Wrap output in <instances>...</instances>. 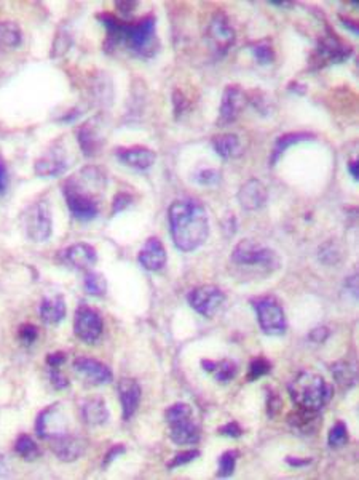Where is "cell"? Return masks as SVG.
<instances>
[{
  "mask_svg": "<svg viewBox=\"0 0 359 480\" xmlns=\"http://www.w3.org/2000/svg\"><path fill=\"white\" fill-rule=\"evenodd\" d=\"M117 157H119L122 164L136 168V170H147V168L152 167L156 160V155L152 149L141 146L119 149V151H117Z\"/></svg>",
  "mask_w": 359,
  "mask_h": 480,
  "instance_id": "d6986e66",
  "label": "cell"
},
{
  "mask_svg": "<svg viewBox=\"0 0 359 480\" xmlns=\"http://www.w3.org/2000/svg\"><path fill=\"white\" fill-rule=\"evenodd\" d=\"M77 140L78 145H80V149L87 157H95V155L100 154L104 145V138L101 135L100 127H97L96 119L85 122L83 125L78 128Z\"/></svg>",
  "mask_w": 359,
  "mask_h": 480,
  "instance_id": "e0dca14e",
  "label": "cell"
},
{
  "mask_svg": "<svg viewBox=\"0 0 359 480\" xmlns=\"http://www.w3.org/2000/svg\"><path fill=\"white\" fill-rule=\"evenodd\" d=\"M259 325L267 335H283L286 332V317L283 306L277 298L262 296L254 300Z\"/></svg>",
  "mask_w": 359,
  "mask_h": 480,
  "instance_id": "ba28073f",
  "label": "cell"
},
{
  "mask_svg": "<svg viewBox=\"0 0 359 480\" xmlns=\"http://www.w3.org/2000/svg\"><path fill=\"white\" fill-rule=\"evenodd\" d=\"M247 103L246 93L238 85H228L220 101V123H232L238 119Z\"/></svg>",
  "mask_w": 359,
  "mask_h": 480,
  "instance_id": "4fadbf2b",
  "label": "cell"
},
{
  "mask_svg": "<svg viewBox=\"0 0 359 480\" xmlns=\"http://www.w3.org/2000/svg\"><path fill=\"white\" fill-rule=\"evenodd\" d=\"M19 340H21L24 345H32L37 340L38 336V330L36 325H32V323H24V325L19 327V332H18Z\"/></svg>",
  "mask_w": 359,
  "mask_h": 480,
  "instance_id": "f35d334b",
  "label": "cell"
},
{
  "mask_svg": "<svg viewBox=\"0 0 359 480\" xmlns=\"http://www.w3.org/2000/svg\"><path fill=\"white\" fill-rule=\"evenodd\" d=\"M184 106H186V101H184V96H182L181 92H174V111L176 114H181L184 111Z\"/></svg>",
  "mask_w": 359,
  "mask_h": 480,
  "instance_id": "681fc988",
  "label": "cell"
},
{
  "mask_svg": "<svg viewBox=\"0 0 359 480\" xmlns=\"http://www.w3.org/2000/svg\"><path fill=\"white\" fill-rule=\"evenodd\" d=\"M198 183L205 184V186H214L220 181V173L218 170H213V168H208V170H203L198 173Z\"/></svg>",
  "mask_w": 359,
  "mask_h": 480,
  "instance_id": "ab89813d",
  "label": "cell"
},
{
  "mask_svg": "<svg viewBox=\"0 0 359 480\" xmlns=\"http://www.w3.org/2000/svg\"><path fill=\"white\" fill-rule=\"evenodd\" d=\"M187 300L198 314L205 317H214L219 313L222 304H224L225 295L224 291L214 287V285H201V287L193 288L188 293Z\"/></svg>",
  "mask_w": 359,
  "mask_h": 480,
  "instance_id": "9c48e42d",
  "label": "cell"
},
{
  "mask_svg": "<svg viewBox=\"0 0 359 480\" xmlns=\"http://www.w3.org/2000/svg\"><path fill=\"white\" fill-rule=\"evenodd\" d=\"M310 133H287L284 136H279L278 141L275 142V147H273L272 157H270V165H277L278 159L287 151V147H291L292 145H297V142H302L306 140H311Z\"/></svg>",
  "mask_w": 359,
  "mask_h": 480,
  "instance_id": "83f0119b",
  "label": "cell"
},
{
  "mask_svg": "<svg viewBox=\"0 0 359 480\" xmlns=\"http://www.w3.org/2000/svg\"><path fill=\"white\" fill-rule=\"evenodd\" d=\"M15 452L23 459H26V461H34V459L41 455V450H38L37 444L32 440V437L26 436V434H23V436H19L16 439Z\"/></svg>",
  "mask_w": 359,
  "mask_h": 480,
  "instance_id": "f546056e",
  "label": "cell"
},
{
  "mask_svg": "<svg viewBox=\"0 0 359 480\" xmlns=\"http://www.w3.org/2000/svg\"><path fill=\"white\" fill-rule=\"evenodd\" d=\"M82 414H83V419L91 426H101L109 419V410L106 407V402L100 397H95V399H90L85 402L83 408H82Z\"/></svg>",
  "mask_w": 359,
  "mask_h": 480,
  "instance_id": "d4e9b609",
  "label": "cell"
},
{
  "mask_svg": "<svg viewBox=\"0 0 359 480\" xmlns=\"http://www.w3.org/2000/svg\"><path fill=\"white\" fill-rule=\"evenodd\" d=\"M165 418L169 424V437L178 445H193L200 440V429L193 421L191 405L174 404L166 410Z\"/></svg>",
  "mask_w": 359,
  "mask_h": 480,
  "instance_id": "277c9868",
  "label": "cell"
},
{
  "mask_svg": "<svg viewBox=\"0 0 359 480\" xmlns=\"http://www.w3.org/2000/svg\"><path fill=\"white\" fill-rule=\"evenodd\" d=\"M237 458H238L237 450H228L225 453H222L220 458H219L218 476L219 477L232 476L233 471H235V466H237Z\"/></svg>",
  "mask_w": 359,
  "mask_h": 480,
  "instance_id": "d6a6232c",
  "label": "cell"
},
{
  "mask_svg": "<svg viewBox=\"0 0 359 480\" xmlns=\"http://www.w3.org/2000/svg\"><path fill=\"white\" fill-rule=\"evenodd\" d=\"M9 187V172H6V165L2 155H0V194H4Z\"/></svg>",
  "mask_w": 359,
  "mask_h": 480,
  "instance_id": "bcb514c9",
  "label": "cell"
},
{
  "mask_svg": "<svg viewBox=\"0 0 359 480\" xmlns=\"http://www.w3.org/2000/svg\"><path fill=\"white\" fill-rule=\"evenodd\" d=\"M332 375H334L336 381L343 387H350L355 385L356 381V370L353 365L347 362H338L332 367Z\"/></svg>",
  "mask_w": 359,
  "mask_h": 480,
  "instance_id": "4dcf8cb0",
  "label": "cell"
},
{
  "mask_svg": "<svg viewBox=\"0 0 359 480\" xmlns=\"http://www.w3.org/2000/svg\"><path fill=\"white\" fill-rule=\"evenodd\" d=\"M41 317L45 323L55 325L66 317V301L63 296L45 298L41 304Z\"/></svg>",
  "mask_w": 359,
  "mask_h": 480,
  "instance_id": "cb8c5ba5",
  "label": "cell"
},
{
  "mask_svg": "<svg viewBox=\"0 0 359 480\" xmlns=\"http://www.w3.org/2000/svg\"><path fill=\"white\" fill-rule=\"evenodd\" d=\"M74 370L80 373L90 385L100 386L112 381V372L102 362L90 358H77L74 360Z\"/></svg>",
  "mask_w": 359,
  "mask_h": 480,
  "instance_id": "9a60e30c",
  "label": "cell"
},
{
  "mask_svg": "<svg viewBox=\"0 0 359 480\" xmlns=\"http://www.w3.org/2000/svg\"><path fill=\"white\" fill-rule=\"evenodd\" d=\"M36 429L38 436L48 440L68 434V421L61 412V407L55 404L42 410V413L37 417Z\"/></svg>",
  "mask_w": 359,
  "mask_h": 480,
  "instance_id": "8fae6325",
  "label": "cell"
},
{
  "mask_svg": "<svg viewBox=\"0 0 359 480\" xmlns=\"http://www.w3.org/2000/svg\"><path fill=\"white\" fill-rule=\"evenodd\" d=\"M267 199H269V194H267V187L260 183L259 179H250L247 183L241 186V189L238 192V200L240 205L243 207L245 210H259L265 205Z\"/></svg>",
  "mask_w": 359,
  "mask_h": 480,
  "instance_id": "ac0fdd59",
  "label": "cell"
},
{
  "mask_svg": "<svg viewBox=\"0 0 359 480\" xmlns=\"http://www.w3.org/2000/svg\"><path fill=\"white\" fill-rule=\"evenodd\" d=\"M64 362H66V354L64 353H53L47 355V363L50 368H60Z\"/></svg>",
  "mask_w": 359,
  "mask_h": 480,
  "instance_id": "f6af8a7d",
  "label": "cell"
},
{
  "mask_svg": "<svg viewBox=\"0 0 359 480\" xmlns=\"http://www.w3.org/2000/svg\"><path fill=\"white\" fill-rule=\"evenodd\" d=\"M23 226L32 242H45L53 231L50 207L45 202H36L28 207L23 215Z\"/></svg>",
  "mask_w": 359,
  "mask_h": 480,
  "instance_id": "52a82bcc",
  "label": "cell"
},
{
  "mask_svg": "<svg viewBox=\"0 0 359 480\" xmlns=\"http://www.w3.org/2000/svg\"><path fill=\"white\" fill-rule=\"evenodd\" d=\"M213 146L215 149L220 157L224 159H232V157H238V155L243 152L241 149V142L237 135H220L215 136L213 140Z\"/></svg>",
  "mask_w": 359,
  "mask_h": 480,
  "instance_id": "4316f807",
  "label": "cell"
},
{
  "mask_svg": "<svg viewBox=\"0 0 359 480\" xmlns=\"http://www.w3.org/2000/svg\"><path fill=\"white\" fill-rule=\"evenodd\" d=\"M289 394L294 404L300 408L319 412L332 397V387L323 376L313 372H300L289 386Z\"/></svg>",
  "mask_w": 359,
  "mask_h": 480,
  "instance_id": "7a4b0ae2",
  "label": "cell"
},
{
  "mask_svg": "<svg viewBox=\"0 0 359 480\" xmlns=\"http://www.w3.org/2000/svg\"><path fill=\"white\" fill-rule=\"evenodd\" d=\"M283 400L279 399L278 394H270L269 400H267V413L270 414L272 418H277V414L282 410Z\"/></svg>",
  "mask_w": 359,
  "mask_h": 480,
  "instance_id": "b9f144b4",
  "label": "cell"
},
{
  "mask_svg": "<svg viewBox=\"0 0 359 480\" xmlns=\"http://www.w3.org/2000/svg\"><path fill=\"white\" fill-rule=\"evenodd\" d=\"M270 370H272V365H270V362L267 360V359H264V358L254 359L251 362V365H250V373H247V380L256 381V380L260 378V376L270 373Z\"/></svg>",
  "mask_w": 359,
  "mask_h": 480,
  "instance_id": "d590c367",
  "label": "cell"
},
{
  "mask_svg": "<svg viewBox=\"0 0 359 480\" xmlns=\"http://www.w3.org/2000/svg\"><path fill=\"white\" fill-rule=\"evenodd\" d=\"M139 263L144 269L147 271H161L165 268L166 264V250L165 246H163L161 240H159L156 237H150L146 245L142 246V250L139 251Z\"/></svg>",
  "mask_w": 359,
  "mask_h": 480,
  "instance_id": "2e32d148",
  "label": "cell"
},
{
  "mask_svg": "<svg viewBox=\"0 0 359 480\" xmlns=\"http://www.w3.org/2000/svg\"><path fill=\"white\" fill-rule=\"evenodd\" d=\"M83 287L91 296H102L107 291V281L100 272H88L85 276Z\"/></svg>",
  "mask_w": 359,
  "mask_h": 480,
  "instance_id": "1f68e13d",
  "label": "cell"
},
{
  "mask_svg": "<svg viewBox=\"0 0 359 480\" xmlns=\"http://www.w3.org/2000/svg\"><path fill=\"white\" fill-rule=\"evenodd\" d=\"M201 365H203L206 372L213 373L215 381H219V382H228L235 378V375H237L238 372L237 363H235L233 360H227V359L219 360V362L203 360L201 362Z\"/></svg>",
  "mask_w": 359,
  "mask_h": 480,
  "instance_id": "484cf974",
  "label": "cell"
},
{
  "mask_svg": "<svg viewBox=\"0 0 359 480\" xmlns=\"http://www.w3.org/2000/svg\"><path fill=\"white\" fill-rule=\"evenodd\" d=\"M50 380H51V385H53L56 389H64V387H68V385H69L66 376H63L60 373V368H51Z\"/></svg>",
  "mask_w": 359,
  "mask_h": 480,
  "instance_id": "ee69618b",
  "label": "cell"
},
{
  "mask_svg": "<svg viewBox=\"0 0 359 480\" xmlns=\"http://www.w3.org/2000/svg\"><path fill=\"white\" fill-rule=\"evenodd\" d=\"M348 168H350L351 177H353L355 179H358V178H359V167H358V162H356V160H351L350 164H348Z\"/></svg>",
  "mask_w": 359,
  "mask_h": 480,
  "instance_id": "816d5d0a",
  "label": "cell"
},
{
  "mask_svg": "<svg viewBox=\"0 0 359 480\" xmlns=\"http://www.w3.org/2000/svg\"><path fill=\"white\" fill-rule=\"evenodd\" d=\"M232 259L240 266H262L265 269H278L282 264L275 251L251 239L241 240L237 244L232 253Z\"/></svg>",
  "mask_w": 359,
  "mask_h": 480,
  "instance_id": "5b68a950",
  "label": "cell"
},
{
  "mask_svg": "<svg viewBox=\"0 0 359 480\" xmlns=\"http://www.w3.org/2000/svg\"><path fill=\"white\" fill-rule=\"evenodd\" d=\"M70 47V36L66 31L60 32L55 38V45H53V51H51V56L53 58H60L63 56Z\"/></svg>",
  "mask_w": 359,
  "mask_h": 480,
  "instance_id": "74e56055",
  "label": "cell"
},
{
  "mask_svg": "<svg viewBox=\"0 0 359 480\" xmlns=\"http://www.w3.org/2000/svg\"><path fill=\"white\" fill-rule=\"evenodd\" d=\"M310 338H311L313 341H316V343L324 341L326 338H328V328H324V327H321V328H315V330H313V332H311Z\"/></svg>",
  "mask_w": 359,
  "mask_h": 480,
  "instance_id": "c3c4849f",
  "label": "cell"
},
{
  "mask_svg": "<svg viewBox=\"0 0 359 480\" xmlns=\"http://www.w3.org/2000/svg\"><path fill=\"white\" fill-rule=\"evenodd\" d=\"M198 456H200V452L198 450H188V452L178 453V455H176L171 459V461L168 463V468L169 469H176V468H179V466H184V464H188V463L195 461V459H197Z\"/></svg>",
  "mask_w": 359,
  "mask_h": 480,
  "instance_id": "8d00e7d4",
  "label": "cell"
},
{
  "mask_svg": "<svg viewBox=\"0 0 359 480\" xmlns=\"http://www.w3.org/2000/svg\"><path fill=\"white\" fill-rule=\"evenodd\" d=\"M64 259L77 269H88L97 261V253L93 245L78 242L64 250Z\"/></svg>",
  "mask_w": 359,
  "mask_h": 480,
  "instance_id": "7402d4cb",
  "label": "cell"
},
{
  "mask_svg": "<svg viewBox=\"0 0 359 480\" xmlns=\"http://www.w3.org/2000/svg\"><path fill=\"white\" fill-rule=\"evenodd\" d=\"M63 194L66 197L70 213L80 221H91L100 213V207H97L95 196L85 192L83 187L77 183V179H69L63 186Z\"/></svg>",
  "mask_w": 359,
  "mask_h": 480,
  "instance_id": "8992f818",
  "label": "cell"
},
{
  "mask_svg": "<svg viewBox=\"0 0 359 480\" xmlns=\"http://www.w3.org/2000/svg\"><path fill=\"white\" fill-rule=\"evenodd\" d=\"M132 200H133V197L128 196V194H125V192L117 194L115 199H114V204H112V213H114V215H115V213H120V212H123L125 209H128V207L132 205Z\"/></svg>",
  "mask_w": 359,
  "mask_h": 480,
  "instance_id": "60d3db41",
  "label": "cell"
},
{
  "mask_svg": "<svg viewBox=\"0 0 359 480\" xmlns=\"http://www.w3.org/2000/svg\"><path fill=\"white\" fill-rule=\"evenodd\" d=\"M51 449H53V453L61 461L70 463L83 455L85 450H87V440L68 432L64 436L51 439Z\"/></svg>",
  "mask_w": 359,
  "mask_h": 480,
  "instance_id": "5bb4252c",
  "label": "cell"
},
{
  "mask_svg": "<svg viewBox=\"0 0 359 480\" xmlns=\"http://www.w3.org/2000/svg\"><path fill=\"white\" fill-rule=\"evenodd\" d=\"M208 42L218 56H224L233 45L235 31L224 13H215L213 16L210 28H208Z\"/></svg>",
  "mask_w": 359,
  "mask_h": 480,
  "instance_id": "30bf717a",
  "label": "cell"
},
{
  "mask_svg": "<svg viewBox=\"0 0 359 480\" xmlns=\"http://www.w3.org/2000/svg\"><path fill=\"white\" fill-rule=\"evenodd\" d=\"M69 164L66 159H63V155L56 154V152H50L47 155H43L42 159L37 160L36 164V173L38 177H60L64 172L68 170Z\"/></svg>",
  "mask_w": 359,
  "mask_h": 480,
  "instance_id": "603a6c76",
  "label": "cell"
},
{
  "mask_svg": "<svg viewBox=\"0 0 359 480\" xmlns=\"http://www.w3.org/2000/svg\"><path fill=\"white\" fill-rule=\"evenodd\" d=\"M23 41V32L19 26L13 21H0V45L15 48Z\"/></svg>",
  "mask_w": 359,
  "mask_h": 480,
  "instance_id": "f1b7e54d",
  "label": "cell"
},
{
  "mask_svg": "<svg viewBox=\"0 0 359 480\" xmlns=\"http://www.w3.org/2000/svg\"><path fill=\"white\" fill-rule=\"evenodd\" d=\"M122 43L134 51L136 55L149 58L156 50V19L154 15H146L134 23L125 21L122 34Z\"/></svg>",
  "mask_w": 359,
  "mask_h": 480,
  "instance_id": "3957f363",
  "label": "cell"
},
{
  "mask_svg": "<svg viewBox=\"0 0 359 480\" xmlns=\"http://www.w3.org/2000/svg\"><path fill=\"white\" fill-rule=\"evenodd\" d=\"M219 434H222V436H227V437H240L241 434H243V429H241L238 423L232 421V423H227L225 426H222L219 429Z\"/></svg>",
  "mask_w": 359,
  "mask_h": 480,
  "instance_id": "7bdbcfd3",
  "label": "cell"
},
{
  "mask_svg": "<svg viewBox=\"0 0 359 480\" xmlns=\"http://www.w3.org/2000/svg\"><path fill=\"white\" fill-rule=\"evenodd\" d=\"M102 319L97 311L88 306H80L75 313L74 332L85 343H95L102 333Z\"/></svg>",
  "mask_w": 359,
  "mask_h": 480,
  "instance_id": "7c38bea8",
  "label": "cell"
},
{
  "mask_svg": "<svg viewBox=\"0 0 359 480\" xmlns=\"http://www.w3.org/2000/svg\"><path fill=\"white\" fill-rule=\"evenodd\" d=\"M286 463L289 466H294V468H302V466H306L311 463V459H299V458H292V456H287L286 458Z\"/></svg>",
  "mask_w": 359,
  "mask_h": 480,
  "instance_id": "f907efd6",
  "label": "cell"
},
{
  "mask_svg": "<svg viewBox=\"0 0 359 480\" xmlns=\"http://www.w3.org/2000/svg\"><path fill=\"white\" fill-rule=\"evenodd\" d=\"M122 453H125V447H123L122 444L112 447V449H110V452L106 455V461H104V466H109L110 461H114V459L119 455H122Z\"/></svg>",
  "mask_w": 359,
  "mask_h": 480,
  "instance_id": "7dc6e473",
  "label": "cell"
},
{
  "mask_svg": "<svg viewBox=\"0 0 359 480\" xmlns=\"http://www.w3.org/2000/svg\"><path fill=\"white\" fill-rule=\"evenodd\" d=\"M119 392L122 402V414L123 419H132L141 402V386L134 380H122L119 382Z\"/></svg>",
  "mask_w": 359,
  "mask_h": 480,
  "instance_id": "44dd1931",
  "label": "cell"
},
{
  "mask_svg": "<svg viewBox=\"0 0 359 480\" xmlns=\"http://www.w3.org/2000/svg\"><path fill=\"white\" fill-rule=\"evenodd\" d=\"M287 421H289L292 431L302 434V436H311V434H315L321 427L319 412L309 410V408L297 407V412H292Z\"/></svg>",
  "mask_w": 359,
  "mask_h": 480,
  "instance_id": "ffe728a7",
  "label": "cell"
},
{
  "mask_svg": "<svg viewBox=\"0 0 359 480\" xmlns=\"http://www.w3.org/2000/svg\"><path fill=\"white\" fill-rule=\"evenodd\" d=\"M328 440H329V445L332 447V449H341V447H343L345 444L348 442L347 426H345L342 421H338V423H336V426L331 429Z\"/></svg>",
  "mask_w": 359,
  "mask_h": 480,
  "instance_id": "e575fe53",
  "label": "cell"
},
{
  "mask_svg": "<svg viewBox=\"0 0 359 480\" xmlns=\"http://www.w3.org/2000/svg\"><path fill=\"white\" fill-rule=\"evenodd\" d=\"M252 53L260 64H270L275 60V51L272 48V43L269 41H260L252 45Z\"/></svg>",
  "mask_w": 359,
  "mask_h": 480,
  "instance_id": "836d02e7",
  "label": "cell"
},
{
  "mask_svg": "<svg viewBox=\"0 0 359 480\" xmlns=\"http://www.w3.org/2000/svg\"><path fill=\"white\" fill-rule=\"evenodd\" d=\"M169 228L174 245L182 251H193L203 245L210 234V221L205 207L197 200H176L168 210Z\"/></svg>",
  "mask_w": 359,
  "mask_h": 480,
  "instance_id": "6da1fadb",
  "label": "cell"
}]
</instances>
